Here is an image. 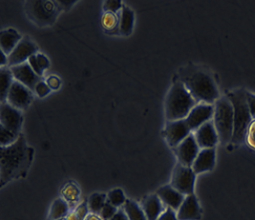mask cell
Segmentation results:
<instances>
[{
	"instance_id": "42",
	"label": "cell",
	"mask_w": 255,
	"mask_h": 220,
	"mask_svg": "<svg viewBox=\"0 0 255 220\" xmlns=\"http://www.w3.org/2000/svg\"><path fill=\"white\" fill-rule=\"evenodd\" d=\"M0 64H1V66H4V65L9 64V60L7 58V55L1 50H0Z\"/></svg>"
},
{
	"instance_id": "27",
	"label": "cell",
	"mask_w": 255,
	"mask_h": 220,
	"mask_svg": "<svg viewBox=\"0 0 255 220\" xmlns=\"http://www.w3.org/2000/svg\"><path fill=\"white\" fill-rule=\"evenodd\" d=\"M108 201L116 208L121 207L127 201L126 196L121 189H115L108 194Z\"/></svg>"
},
{
	"instance_id": "41",
	"label": "cell",
	"mask_w": 255,
	"mask_h": 220,
	"mask_svg": "<svg viewBox=\"0 0 255 220\" xmlns=\"http://www.w3.org/2000/svg\"><path fill=\"white\" fill-rule=\"evenodd\" d=\"M110 220H128V219L124 210H118V212L115 214V217Z\"/></svg>"
},
{
	"instance_id": "18",
	"label": "cell",
	"mask_w": 255,
	"mask_h": 220,
	"mask_svg": "<svg viewBox=\"0 0 255 220\" xmlns=\"http://www.w3.org/2000/svg\"><path fill=\"white\" fill-rule=\"evenodd\" d=\"M141 208L147 218V220H156L166 210L164 203L157 194H150L146 196L141 203Z\"/></svg>"
},
{
	"instance_id": "25",
	"label": "cell",
	"mask_w": 255,
	"mask_h": 220,
	"mask_svg": "<svg viewBox=\"0 0 255 220\" xmlns=\"http://www.w3.org/2000/svg\"><path fill=\"white\" fill-rule=\"evenodd\" d=\"M108 201L107 195L104 194H92L88 200V206L90 210V214L100 215L103 208Z\"/></svg>"
},
{
	"instance_id": "12",
	"label": "cell",
	"mask_w": 255,
	"mask_h": 220,
	"mask_svg": "<svg viewBox=\"0 0 255 220\" xmlns=\"http://www.w3.org/2000/svg\"><path fill=\"white\" fill-rule=\"evenodd\" d=\"M214 115V106L212 104H199L193 107L185 121L192 130H197L204 124L211 121Z\"/></svg>"
},
{
	"instance_id": "20",
	"label": "cell",
	"mask_w": 255,
	"mask_h": 220,
	"mask_svg": "<svg viewBox=\"0 0 255 220\" xmlns=\"http://www.w3.org/2000/svg\"><path fill=\"white\" fill-rule=\"evenodd\" d=\"M21 36L13 29L3 30L0 33V45L1 51L5 53L6 55H10L13 52L17 44L21 41Z\"/></svg>"
},
{
	"instance_id": "34",
	"label": "cell",
	"mask_w": 255,
	"mask_h": 220,
	"mask_svg": "<svg viewBox=\"0 0 255 220\" xmlns=\"http://www.w3.org/2000/svg\"><path fill=\"white\" fill-rule=\"evenodd\" d=\"M50 91H51V89L48 86V84L46 82L42 81V80L38 82L37 86H36V88H35V92L37 93V95H38L39 98L45 97L46 95H48L50 93Z\"/></svg>"
},
{
	"instance_id": "16",
	"label": "cell",
	"mask_w": 255,
	"mask_h": 220,
	"mask_svg": "<svg viewBox=\"0 0 255 220\" xmlns=\"http://www.w3.org/2000/svg\"><path fill=\"white\" fill-rule=\"evenodd\" d=\"M202 209L197 196L194 194L186 195L177 213L179 220H201Z\"/></svg>"
},
{
	"instance_id": "29",
	"label": "cell",
	"mask_w": 255,
	"mask_h": 220,
	"mask_svg": "<svg viewBox=\"0 0 255 220\" xmlns=\"http://www.w3.org/2000/svg\"><path fill=\"white\" fill-rule=\"evenodd\" d=\"M103 26L106 30H115L118 26L117 17L115 13H106L102 18Z\"/></svg>"
},
{
	"instance_id": "17",
	"label": "cell",
	"mask_w": 255,
	"mask_h": 220,
	"mask_svg": "<svg viewBox=\"0 0 255 220\" xmlns=\"http://www.w3.org/2000/svg\"><path fill=\"white\" fill-rule=\"evenodd\" d=\"M215 163H216L215 148L214 147L204 148L200 150L191 168L196 174H199V173L212 170L215 167Z\"/></svg>"
},
{
	"instance_id": "39",
	"label": "cell",
	"mask_w": 255,
	"mask_h": 220,
	"mask_svg": "<svg viewBox=\"0 0 255 220\" xmlns=\"http://www.w3.org/2000/svg\"><path fill=\"white\" fill-rule=\"evenodd\" d=\"M46 83L48 84L50 89H53V90H57L61 86V80H60V78L56 77V76H51V77L47 78Z\"/></svg>"
},
{
	"instance_id": "22",
	"label": "cell",
	"mask_w": 255,
	"mask_h": 220,
	"mask_svg": "<svg viewBox=\"0 0 255 220\" xmlns=\"http://www.w3.org/2000/svg\"><path fill=\"white\" fill-rule=\"evenodd\" d=\"M13 73L11 69L1 68L0 71V99L1 103H4L7 100L9 91L13 83Z\"/></svg>"
},
{
	"instance_id": "26",
	"label": "cell",
	"mask_w": 255,
	"mask_h": 220,
	"mask_svg": "<svg viewBox=\"0 0 255 220\" xmlns=\"http://www.w3.org/2000/svg\"><path fill=\"white\" fill-rule=\"evenodd\" d=\"M19 135L13 132L12 130H8L0 125V145L1 147L11 146L18 139Z\"/></svg>"
},
{
	"instance_id": "3",
	"label": "cell",
	"mask_w": 255,
	"mask_h": 220,
	"mask_svg": "<svg viewBox=\"0 0 255 220\" xmlns=\"http://www.w3.org/2000/svg\"><path fill=\"white\" fill-rule=\"evenodd\" d=\"M197 104L184 84L178 80L173 84L166 97V118L168 121L183 120Z\"/></svg>"
},
{
	"instance_id": "33",
	"label": "cell",
	"mask_w": 255,
	"mask_h": 220,
	"mask_svg": "<svg viewBox=\"0 0 255 220\" xmlns=\"http://www.w3.org/2000/svg\"><path fill=\"white\" fill-rule=\"evenodd\" d=\"M75 214H76L78 219L80 220H85L87 219V217L90 215V210L88 206V201H84L82 202L78 207L75 209Z\"/></svg>"
},
{
	"instance_id": "4",
	"label": "cell",
	"mask_w": 255,
	"mask_h": 220,
	"mask_svg": "<svg viewBox=\"0 0 255 220\" xmlns=\"http://www.w3.org/2000/svg\"><path fill=\"white\" fill-rule=\"evenodd\" d=\"M233 106V137L231 143L238 146L245 142L246 133L250 124L253 121L252 115L250 113L249 105L247 102L246 91L244 89L231 91L228 94Z\"/></svg>"
},
{
	"instance_id": "37",
	"label": "cell",
	"mask_w": 255,
	"mask_h": 220,
	"mask_svg": "<svg viewBox=\"0 0 255 220\" xmlns=\"http://www.w3.org/2000/svg\"><path fill=\"white\" fill-rule=\"evenodd\" d=\"M29 65L32 67V69L38 74L39 77H42L43 75V70L39 67V65L38 64V60H37V55H34L32 56L29 60Z\"/></svg>"
},
{
	"instance_id": "44",
	"label": "cell",
	"mask_w": 255,
	"mask_h": 220,
	"mask_svg": "<svg viewBox=\"0 0 255 220\" xmlns=\"http://www.w3.org/2000/svg\"><path fill=\"white\" fill-rule=\"evenodd\" d=\"M65 220H80L78 219V217L76 216V214H75V212H72V213H69L68 215H67V217L65 218Z\"/></svg>"
},
{
	"instance_id": "11",
	"label": "cell",
	"mask_w": 255,
	"mask_h": 220,
	"mask_svg": "<svg viewBox=\"0 0 255 220\" xmlns=\"http://www.w3.org/2000/svg\"><path fill=\"white\" fill-rule=\"evenodd\" d=\"M32 99V93L28 87L19 81H13L7 97L8 104L18 110H24L31 104Z\"/></svg>"
},
{
	"instance_id": "36",
	"label": "cell",
	"mask_w": 255,
	"mask_h": 220,
	"mask_svg": "<svg viewBox=\"0 0 255 220\" xmlns=\"http://www.w3.org/2000/svg\"><path fill=\"white\" fill-rule=\"evenodd\" d=\"M156 220H179L177 214L171 208L166 207V210Z\"/></svg>"
},
{
	"instance_id": "19",
	"label": "cell",
	"mask_w": 255,
	"mask_h": 220,
	"mask_svg": "<svg viewBox=\"0 0 255 220\" xmlns=\"http://www.w3.org/2000/svg\"><path fill=\"white\" fill-rule=\"evenodd\" d=\"M156 194L164 203V205H166V207L171 208L174 211L179 210L185 198L184 194H180L171 185H165L163 187H160L157 190Z\"/></svg>"
},
{
	"instance_id": "8",
	"label": "cell",
	"mask_w": 255,
	"mask_h": 220,
	"mask_svg": "<svg viewBox=\"0 0 255 220\" xmlns=\"http://www.w3.org/2000/svg\"><path fill=\"white\" fill-rule=\"evenodd\" d=\"M0 121L1 126L20 135V130L23 124V116L20 110L16 109L15 107H13L6 102L1 103Z\"/></svg>"
},
{
	"instance_id": "9",
	"label": "cell",
	"mask_w": 255,
	"mask_h": 220,
	"mask_svg": "<svg viewBox=\"0 0 255 220\" xmlns=\"http://www.w3.org/2000/svg\"><path fill=\"white\" fill-rule=\"evenodd\" d=\"M185 119L178 121H169L166 125L164 136L166 141L171 147H176L186 139L191 133Z\"/></svg>"
},
{
	"instance_id": "38",
	"label": "cell",
	"mask_w": 255,
	"mask_h": 220,
	"mask_svg": "<svg viewBox=\"0 0 255 220\" xmlns=\"http://www.w3.org/2000/svg\"><path fill=\"white\" fill-rule=\"evenodd\" d=\"M37 60H38V64L39 67L44 71L47 68H49V61L48 59L43 55V54H37Z\"/></svg>"
},
{
	"instance_id": "35",
	"label": "cell",
	"mask_w": 255,
	"mask_h": 220,
	"mask_svg": "<svg viewBox=\"0 0 255 220\" xmlns=\"http://www.w3.org/2000/svg\"><path fill=\"white\" fill-rule=\"evenodd\" d=\"M246 97H247L250 113L252 115L253 120H255V94L246 91Z\"/></svg>"
},
{
	"instance_id": "21",
	"label": "cell",
	"mask_w": 255,
	"mask_h": 220,
	"mask_svg": "<svg viewBox=\"0 0 255 220\" xmlns=\"http://www.w3.org/2000/svg\"><path fill=\"white\" fill-rule=\"evenodd\" d=\"M134 24V13L133 11L127 6H123L122 13H121V19H120V33L123 36H129L132 32Z\"/></svg>"
},
{
	"instance_id": "13",
	"label": "cell",
	"mask_w": 255,
	"mask_h": 220,
	"mask_svg": "<svg viewBox=\"0 0 255 220\" xmlns=\"http://www.w3.org/2000/svg\"><path fill=\"white\" fill-rule=\"evenodd\" d=\"M37 45L28 38L21 39L13 52L8 56L9 64L11 67L25 64L26 60H29L32 56L37 55Z\"/></svg>"
},
{
	"instance_id": "1",
	"label": "cell",
	"mask_w": 255,
	"mask_h": 220,
	"mask_svg": "<svg viewBox=\"0 0 255 220\" xmlns=\"http://www.w3.org/2000/svg\"><path fill=\"white\" fill-rule=\"evenodd\" d=\"M35 149L29 147L22 134L16 142L0 147V186L9 182L24 178L34 160Z\"/></svg>"
},
{
	"instance_id": "40",
	"label": "cell",
	"mask_w": 255,
	"mask_h": 220,
	"mask_svg": "<svg viewBox=\"0 0 255 220\" xmlns=\"http://www.w3.org/2000/svg\"><path fill=\"white\" fill-rule=\"evenodd\" d=\"M58 3H59V5H60V8H61V10L62 11H67V10H69L75 3H76V1H68V0H64V1H58Z\"/></svg>"
},
{
	"instance_id": "43",
	"label": "cell",
	"mask_w": 255,
	"mask_h": 220,
	"mask_svg": "<svg viewBox=\"0 0 255 220\" xmlns=\"http://www.w3.org/2000/svg\"><path fill=\"white\" fill-rule=\"evenodd\" d=\"M85 220H103L102 218L99 215H95V214H90L87 219Z\"/></svg>"
},
{
	"instance_id": "15",
	"label": "cell",
	"mask_w": 255,
	"mask_h": 220,
	"mask_svg": "<svg viewBox=\"0 0 255 220\" xmlns=\"http://www.w3.org/2000/svg\"><path fill=\"white\" fill-rule=\"evenodd\" d=\"M195 139L200 148H212L219 142L217 130L213 121H209L200 127L195 132Z\"/></svg>"
},
{
	"instance_id": "30",
	"label": "cell",
	"mask_w": 255,
	"mask_h": 220,
	"mask_svg": "<svg viewBox=\"0 0 255 220\" xmlns=\"http://www.w3.org/2000/svg\"><path fill=\"white\" fill-rule=\"evenodd\" d=\"M117 212H118V208L115 207L114 205H112L109 201H107V203L105 204L99 216L102 218L103 220H110L115 217V214Z\"/></svg>"
},
{
	"instance_id": "14",
	"label": "cell",
	"mask_w": 255,
	"mask_h": 220,
	"mask_svg": "<svg viewBox=\"0 0 255 220\" xmlns=\"http://www.w3.org/2000/svg\"><path fill=\"white\" fill-rule=\"evenodd\" d=\"M11 71L13 73V78L16 81H19L31 91H35L39 81H41V77L32 69L29 64H22L11 67Z\"/></svg>"
},
{
	"instance_id": "2",
	"label": "cell",
	"mask_w": 255,
	"mask_h": 220,
	"mask_svg": "<svg viewBox=\"0 0 255 220\" xmlns=\"http://www.w3.org/2000/svg\"><path fill=\"white\" fill-rule=\"evenodd\" d=\"M179 80L197 103L212 104L219 99L217 85L208 72L197 66H187L180 70Z\"/></svg>"
},
{
	"instance_id": "45",
	"label": "cell",
	"mask_w": 255,
	"mask_h": 220,
	"mask_svg": "<svg viewBox=\"0 0 255 220\" xmlns=\"http://www.w3.org/2000/svg\"><path fill=\"white\" fill-rule=\"evenodd\" d=\"M66 220L65 219H62V220Z\"/></svg>"
},
{
	"instance_id": "6",
	"label": "cell",
	"mask_w": 255,
	"mask_h": 220,
	"mask_svg": "<svg viewBox=\"0 0 255 220\" xmlns=\"http://www.w3.org/2000/svg\"><path fill=\"white\" fill-rule=\"evenodd\" d=\"M213 123L217 130L219 141L223 145L231 143L233 137V106L230 99L222 97L218 99L214 106Z\"/></svg>"
},
{
	"instance_id": "32",
	"label": "cell",
	"mask_w": 255,
	"mask_h": 220,
	"mask_svg": "<svg viewBox=\"0 0 255 220\" xmlns=\"http://www.w3.org/2000/svg\"><path fill=\"white\" fill-rule=\"evenodd\" d=\"M123 8L122 6V1L119 0H108L104 2V11L107 13H117L119 10Z\"/></svg>"
},
{
	"instance_id": "24",
	"label": "cell",
	"mask_w": 255,
	"mask_h": 220,
	"mask_svg": "<svg viewBox=\"0 0 255 220\" xmlns=\"http://www.w3.org/2000/svg\"><path fill=\"white\" fill-rule=\"evenodd\" d=\"M123 210L128 220H147L142 208L135 201L127 199L123 205Z\"/></svg>"
},
{
	"instance_id": "5",
	"label": "cell",
	"mask_w": 255,
	"mask_h": 220,
	"mask_svg": "<svg viewBox=\"0 0 255 220\" xmlns=\"http://www.w3.org/2000/svg\"><path fill=\"white\" fill-rule=\"evenodd\" d=\"M61 11L58 1L28 0L25 2L27 16L39 27L52 26Z\"/></svg>"
},
{
	"instance_id": "23",
	"label": "cell",
	"mask_w": 255,
	"mask_h": 220,
	"mask_svg": "<svg viewBox=\"0 0 255 220\" xmlns=\"http://www.w3.org/2000/svg\"><path fill=\"white\" fill-rule=\"evenodd\" d=\"M69 214L68 203L62 198L56 199L52 204L48 220H59L65 219Z\"/></svg>"
},
{
	"instance_id": "28",
	"label": "cell",
	"mask_w": 255,
	"mask_h": 220,
	"mask_svg": "<svg viewBox=\"0 0 255 220\" xmlns=\"http://www.w3.org/2000/svg\"><path fill=\"white\" fill-rule=\"evenodd\" d=\"M80 191L74 184L66 185L63 190V195L66 202H75L78 200Z\"/></svg>"
},
{
	"instance_id": "10",
	"label": "cell",
	"mask_w": 255,
	"mask_h": 220,
	"mask_svg": "<svg viewBox=\"0 0 255 220\" xmlns=\"http://www.w3.org/2000/svg\"><path fill=\"white\" fill-rule=\"evenodd\" d=\"M174 150L179 159V163L186 167H192L196 157L200 152V147L195 136L190 134L186 139L174 147Z\"/></svg>"
},
{
	"instance_id": "7",
	"label": "cell",
	"mask_w": 255,
	"mask_h": 220,
	"mask_svg": "<svg viewBox=\"0 0 255 220\" xmlns=\"http://www.w3.org/2000/svg\"><path fill=\"white\" fill-rule=\"evenodd\" d=\"M196 181V173L191 167H186L178 163L175 167L172 175L171 186L180 194L186 195L194 194V187Z\"/></svg>"
},
{
	"instance_id": "31",
	"label": "cell",
	"mask_w": 255,
	"mask_h": 220,
	"mask_svg": "<svg viewBox=\"0 0 255 220\" xmlns=\"http://www.w3.org/2000/svg\"><path fill=\"white\" fill-rule=\"evenodd\" d=\"M245 142L247 145L255 150V120H253L252 123L250 124L247 133H246V138Z\"/></svg>"
}]
</instances>
